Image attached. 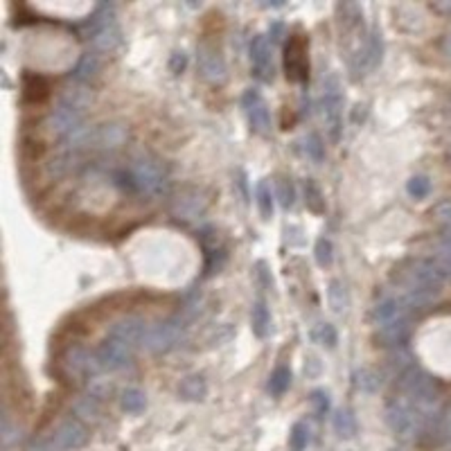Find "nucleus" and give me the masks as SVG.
<instances>
[{
	"mask_svg": "<svg viewBox=\"0 0 451 451\" xmlns=\"http://www.w3.org/2000/svg\"><path fill=\"white\" fill-rule=\"evenodd\" d=\"M390 280L402 289V298L407 300L411 309H420L431 305L433 300L440 296L445 275L443 269L433 264L431 260H404L399 262L390 273Z\"/></svg>",
	"mask_w": 451,
	"mask_h": 451,
	"instance_id": "nucleus-1",
	"label": "nucleus"
},
{
	"mask_svg": "<svg viewBox=\"0 0 451 451\" xmlns=\"http://www.w3.org/2000/svg\"><path fill=\"white\" fill-rule=\"evenodd\" d=\"M122 188H129L145 196H158L167 190V172L165 165L156 156L140 154L129 163V169L118 174Z\"/></svg>",
	"mask_w": 451,
	"mask_h": 451,
	"instance_id": "nucleus-2",
	"label": "nucleus"
},
{
	"mask_svg": "<svg viewBox=\"0 0 451 451\" xmlns=\"http://www.w3.org/2000/svg\"><path fill=\"white\" fill-rule=\"evenodd\" d=\"M88 39L100 52H113L122 43V30L113 5H100L88 20Z\"/></svg>",
	"mask_w": 451,
	"mask_h": 451,
	"instance_id": "nucleus-3",
	"label": "nucleus"
},
{
	"mask_svg": "<svg viewBox=\"0 0 451 451\" xmlns=\"http://www.w3.org/2000/svg\"><path fill=\"white\" fill-rule=\"evenodd\" d=\"M183 339H185L183 323L176 320V318H169V320L147 323L140 345L145 350L154 352V354H165V352L174 350L176 345H181Z\"/></svg>",
	"mask_w": 451,
	"mask_h": 451,
	"instance_id": "nucleus-4",
	"label": "nucleus"
},
{
	"mask_svg": "<svg viewBox=\"0 0 451 451\" xmlns=\"http://www.w3.org/2000/svg\"><path fill=\"white\" fill-rule=\"evenodd\" d=\"M323 120H325L327 133L332 138V143H339L341 131H343V90L339 79L330 75L325 82H323Z\"/></svg>",
	"mask_w": 451,
	"mask_h": 451,
	"instance_id": "nucleus-5",
	"label": "nucleus"
},
{
	"mask_svg": "<svg viewBox=\"0 0 451 451\" xmlns=\"http://www.w3.org/2000/svg\"><path fill=\"white\" fill-rule=\"evenodd\" d=\"M399 388L404 390V395L411 397L418 404L435 402L438 395H440V386H438V381L426 373V370H422L418 366H409L399 375Z\"/></svg>",
	"mask_w": 451,
	"mask_h": 451,
	"instance_id": "nucleus-6",
	"label": "nucleus"
},
{
	"mask_svg": "<svg viewBox=\"0 0 451 451\" xmlns=\"http://www.w3.org/2000/svg\"><path fill=\"white\" fill-rule=\"evenodd\" d=\"M386 424L397 438H413L422 429V413L413 409L409 402L392 399L386 407Z\"/></svg>",
	"mask_w": 451,
	"mask_h": 451,
	"instance_id": "nucleus-7",
	"label": "nucleus"
},
{
	"mask_svg": "<svg viewBox=\"0 0 451 451\" xmlns=\"http://www.w3.org/2000/svg\"><path fill=\"white\" fill-rule=\"evenodd\" d=\"M284 71L287 79L305 84L309 79V59H307V39L303 34H291L284 48Z\"/></svg>",
	"mask_w": 451,
	"mask_h": 451,
	"instance_id": "nucleus-8",
	"label": "nucleus"
},
{
	"mask_svg": "<svg viewBox=\"0 0 451 451\" xmlns=\"http://www.w3.org/2000/svg\"><path fill=\"white\" fill-rule=\"evenodd\" d=\"M196 61H199V71L203 75L205 82L210 84H224L228 77L226 59L219 48H215L212 43L203 41L199 45V54H196Z\"/></svg>",
	"mask_w": 451,
	"mask_h": 451,
	"instance_id": "nucleus-9",
	"label": "nucleus"
},
{
	"mask_svg": "<svg viewBox=\"0 0 451 451\" xmlns=\"http://www.w3.org/2000/svg\"><path fill=\"white\" fill-rule=\"evenodd\" d=\"M64 370L68 373V377L75 379H84L88 375H95L100 368L97 361V352H90L84 345H71L64 354Z\"/></svg>",
	"mask_w": 451,
	"mask_h": 451,
	"instance_id": "nucleus-10",
	"label": "nucleus"
},
{
	"mask_svg": "<svg viewBox=\"0 0 451 451\" xmlns=\"http://www.w3.org/2000/svg\"><path fill=\"white\" fill-rule=\"evenodd\" d=\"M208 199L201 190L196 188H183L174 199H172V215L183 222H196L205 215Z\"/></svg>",
	"mask_w": 451,
	"mask_h": 451,
	"instance_id": "nucleus-11",
	"label": "nucleus"
},
{
	"mask_svg": "<svg viewBox=\"0 0 451 451\" xmlns=\"http://www.w3.org/2000/svg\"><path fill=\"white\" fill-rule=\"evenodd\" d=\"M251 61H253V73L260 82H273L275 77V64H273V43L269 37L258 34L251 41Z\"/></svg>",
	"mask_w": 451,
	"mask_h": 451,
	"instance_id": "nucleus-12",
	"label": "nucleus"
},
{
	"mask_svg": "<svg viewBox=\"0 0 451 451\" xmlns=\"http://www.w3.org/2000/svg\"><path fill=\"white\" fill-rule=\"evenodd\" d=\"M381 56H384V37H381L379 28H373L370 34L363 41V48L359 50L354 59V73L356 75H366L370 71H375V68L381 64Z\"/></svg>",
	"mask_w": 451,
	"mask_h": 451,
	"instance_id": "nucleus-13",
	"label": "nucleus"
},
{
	"mask_svg": "<svg viewBox=\"0 0 451 451\" xmlns=\"http://www.w3.org/2000/svg\"><path fill=\"white\" fill-rule=\"evenodd\" d=\"M133 348L120 339H107L97 350V361L102 370H122L131 363Z\"/></svg>",
	"mask_w": 451,
	"mask_h": 451,
	"instance_id": "nucleus-14",
	"label": "nucleus"
},
{
	"mask_svg": "<svg viewBox=\"0 0 451 451\" xmlns=\"http://www.w3.org/2000/svg\"><path fill=\"white\" fill-rule=\"evenodd\" d=\"M241 104H244V111L248 115V122L253 126V131L269 133L271 131V113H269V104L264 102L260 90L248 88L244 92V97H241Z\"/></svg>",
	"mask_w": 451,
	"mask_h": 451,
	"instance_id": "nucleus-15",
	"label": "nucleus"
},
{
	"mask_svg": "<svg viewBox=\"0 0 451 451\" xmlns=\"http://www.w3.org/2000/svg\"><path fill=\"white\" fill-rule=\"evenodd\" d=\"M48 129L64 138L73 136L75 131L84 129V111H77L59 102V107L48 115Z\"/></svg>",
	"mask_w": 451,
	"mask_h": 451,
	"instance_id": "nucleus-16",
	"label": "nucleus"
},
{
	"mask_svg": "<svg viewBox=\"0 0 451 451\" xmlns=\"http://www.w3.org/2000/svg\"><path fill=\"white\" fill-rule=\"evenodd\" d=\"M50 440L56 451H73V449H79L86 445L88 431L79 420H66L56 426V431L52 433Z\"/></svg>",
	"mask_w": 451,
	"mask_h": 451,
	"instance_id": "nucleus-17",
	"label": "nucleus"
},
{
	"mask_svg": "<svg viewBox=\"0 0 451 451\" xmlns=\"http://www.w3.org/2000/svg\"><path fill=\"white\" fill-rule=\"evenodd\" d=\"M126 140V129L122 124H102L95 129H88V152L97 149V152H113V149L122 147Z\"/></svg>",
	"mask_w": 451,
	"mask_h": 451,
	"instance_id": "nucleus-18",
	"label": "nucleus"
},
{
	"mask_svg": "<svg viewBox=\"0 0 451 451\" xmlns=\"http://www.w3.org/2000/svg\"><path fill=\"white\" fill-rule=\"evenodd\" d=\"M409 334H411V318L404 316V318L388 320L384 325H377L375 339L379 345H384V348H399V345L407 343Z\"/></svg>",
	"mask_w": 451,
	"mask_h": 451,
	"instance_id": "nucleus-19",
	"label": "nucleus"
},
{
	"mask_svg": "<svg viewBox=\"0 0 451 451\" xmlns=\"http://www.w3.org/2000/svg\"><path fill=\"white\" fill-rule=\"evenodd\" d=\"M145 325L147 323L136 318V316H126L122 320H118L115 325H111L109 330V337L111 339H120L124 343H129L131 348H138L143 341V332H145Z\"/></svg>",
	"mask_w": 451,
	"mask_h": 451,
	"instance_id": "nucleus-20",
	"label": "nucleus"
},
{
	"mask_svg": "<svg viewBox=\"0 0 451 451\" xmlns=\"http://www.w3.org/2000/svg\"><path fill=\"white\" fill-rule=\"evenodd\" d=\"M48 95H50L48 79L37 75V73L23 75V100L30 102V104H41Z\"/></svg>",
	"mask_w": 451,
	"mask_h": 451,
	"instance_id": "nucleus-21",
	"label": "nucleus"
},
{
	"mask_svg": "<svg viewBox=\"0 0 451 451\" xmlns=\"http://www.w3.org/2000/svg\"><path fill=\"white\" fill-rule=\"evenodd\" d=\"M97 73H100V56L95 52H86V54H82V59H79V64L75 66L73 82L88 86L92 79L97 77Z\"/></svg>",
	"mask_w": 451,
	"mask_h": 451,
	"instance_id": "nucleus-22",
	"label": "nucleus"
},
{
	"mask_svg": "<svg viewBox=\"0 0 451 451\" xmlns=\"http://www.w3.org/2000/svg\"><path fill=\"white\" fill-rule=\"evenodd\" d=\"M92 100V92L88 90V86L84 84H68L61 92V104H66V107H73L77 111H86V107L90 104Z\"/></svg>",
	"mask_w": 451,
	"mask_h": 451,
	"instance_id": "nucleus-23",
	"label": "nucleus"
},
{
	"mask_svg": "<svg viewBox=\"0 0 451 451\" xmlns=\"http://www.w3.org/2000/svg\"><path fill=\"white\" fill-rule=\"evenodd\" d=\"M179 395L188 402H201L208 395V381L203 375H190L181 381L179 386Z\"/></svg>",
	"mask_w": 451,
	"mask_h": 451,
	"instance_id": "nucleus-24",
	"label": "nucleus"
},
{
	"mask_svg": "<svg viewBox=\"0 0 451 451\" xmlns=\"http://www.w3.org/2000/svg\"><path fill=\"white\" fill-rule=\"evenodd\" d=\"M251 323H253V334H255L258 339H264L267 334L271 332V314H269V307L267 303L260 298L255 305H253V311H251Z\"/></svg>",
	"mask_w": 451,
	"mask_h": 451,
	"instance_id": "nucleus-25",
	"label": "nucleus"
},
{
	"mask_svg": "<svg viewBox=\"0 0 451 451\" xmlns=\"http://www.w3.org/2000/svg\"><path fill=\"white\" fill-rule=\"evenodd\" d=\"M327 300H330L332 311H337V314H343V311L350 307L348 287H345L341 280H332L330 287H327Z\"/></svg>",
	"mask_w": 451,
	"mask_h": 451,
	"instance_id": "nucleus-26",
	"label": "nucleus"
},
{
	"mask_svg": "<svg viewBox=\"0 0 451 451\" xmlns=\"http://www.w3.org/2000/svg\"><path fill=\"white\" fill-rule=\"evenodd\" d=\"M337 14H339V23L343 30H352L356 25H361V18H363V9L354 3H341L337 5Z\"/></svg>",
	"mask_w": 451,
	"mask_h": 451,
	"instance_id": "nucleus-27",
	"label": "nucleus"
},
{
	"mask_svg": "<svg viewBox=\"0 0 451 451\" xmlns=\"http://www.w3.org/2000/svg\"><path fill=\"white\" fill-rule=\"evenodd\" d=\"M305 203L314 215H325V196H323L318 183L314 179L305 181Z\"/></svg>",
	"mask_w": 451,
	"mask_h": 451,
	"instance_id": "nucleus-28",
	"label": "nucleus"
},
{
	"mask_svg": "<svg viewBox=\"0 0 451 451\" xmlns=\"http://www.w3.org/2000/svg\"><path fill=\"white\" fill-rule=\"evenodd\" d=\"M120 407H122V411H126V413H143L145 407H147L145 392L138 390V388H126V390H122V395H120Z\"/></svg>",
	"mask_w": 451,
	"mask_h": 451,
	"instance_id": "nucleus-29",
	"label": "nucleus"
},
{
	"mask_svg": "<svg viewBox=\"0 0 451 451\" xmlns=\"http://www.w3.org/2000/svg\"><path fill=\"white\" fill-rule=\"evenodd\" d=\"M289 386H291V370H289V366H277L273 370L271 379H269L271 395H275V397L284 395V392L289 390Z\"/></svg>",
	"mask_w": 451,
	"mask_h": 451,
	"instance_id": "nucleus-30",
	"label": "nucleus"
},
{
	"mask_svg": "<svg viewBox=\"0 0 451 451\" xmlns=\"http://www.w3.org/2000/svg\"><path fill=\"white\" fill-rule=\"evenodd\" d=\"M255 196H258V208H260V215L264 222H269L273 217V192H271V185L267 181H260L258 188H255Z\"/></svg>",
	"mask_w": 451,
	"mask_h": 451,
	"instance_id": "nucleus-31",
	"label": "nucleus"
},
{
	"mask_svg": "<svg viewBox=\"0 0 451 451\" xmlns=\"http://www.w3.org/2000/svg\"><path fill=\"white\" fill-rule=\"evenodd\" d=\"M334 431H337L341 438H352L356 433V422H354L352 411L341 409L337 415H334Z\"/></svg>",
	"mask_w": 451,
	"mask_h": 451,
	"instance_id": "nucleus-32",
	"label": "nucleus"
},
{
	"mask_svg": "<svg viewBox=\"0 0 451 451\" xmlns=\"http://www.w3.org/2000/svg\"><path fill=\"white\" fill-rule=\"evenodd\" d=\"M275 196H277V201L282 203V208H291L294 205L296 190H294L291 179H287V176H277L275 179Z\"/></svg>",
	"mask_w": 451,
	"mask_h": 451,
	"instance_id": "nucleus-33",
	"label": "nucleus"
},
{
	"mask_svg": "<svg viewBox=\"0 0 451 451\" xmlns=\"http://www.w3.org/2000/svg\"><path fill=\"white\" fill-rule=\"evenodd\" d=\"M354 384H356V388H361L366 392H375L381 386V379H379V375L375 373V370L361 368V370H356V373H354Z\"/></svg>",
	"mask_w": 451,
	"mask_h": 451,
	"instance_id": "nucleus-34",
	"label": "nucleus"
},
{
	"mask_svg": "<svg viewBox=\"0 0 451 451\" xmlns=\"http://www.w3.org/2000/svg\"><path fill=\"white\" fill-rule=\"evenodd\" d=\"M305 154L314 160V163H323V160H325V145H323L318 133L305 136Z\"/></svg>",
	"mask_w": 451,
	"mask_h": 451,
	"instance_id": "nucleus-35",
	"label": "nucleus"
},
{
	"mask_svg": "<svg viewBox=\"0 0 451 451\" xmlns=\"http://www.w3.org/2000/svg\"><path fill=\"white\" fill-rule=\"evenodd\" d=\"M314 255H316L318 267H323V269L332 267V262H334V246H332V241H330L327 237H320V239L316 241Z\"/></svg>",
	"mask_w": 451,
	"mask_h": 451,
	"instance_id": "nucleus-36",
	"label": "nucleus"
},
{
	"mask_svg": "<svg viewBox=\"0 0 451 451\" xmlns=\"http://www.w3.org/2000/svg\"><path fill=\"white\" fill-rule=\"evenodd\" d=\"M75 413L82 420H97L100 415V402L95 397H84L75 404Z\"/></svg>",
	"mask_w": 451,
	"mask_h": 451,
	"instance_id": "nucleus-37",
	"label": "nucleus"
},
{
	"mask_svg": "<svg viewBox=\"0 0 451 451\" xmlns=\"http://www.w3.org/2000/svg\"><path fill=\"white\" fill-rule=\"evenodd\" d=\"M309 443V429H307V424L303 422H296L294 424V429L291 433H289V445H291L294 451H303Z\"/></svg>",
	"mask_w": 451,
	"mask_h": 451,
	"instance_id": "nucleus-38",
	"label": "nucleus"
},
{
	"mask_svg": "<svg viewBox=\"0 0 451 451\" xmlns=\"http://www.w3.org/2000/svg\"><path fill=\"white\" fill-rule=\"evenodd\" d=\"M407 192L413 196V199H424V196L431 192V183L426 176H413L407 183Z\"/></svg>",
	"mask_w": 451,
	"mask_h": 451,
	"instance_id": "nucleus-39",
	"label": "nucleus"
},
{
	"mask_svg": "<svg viewBox=\"0 0 451 451\" xmlns=\"http://www.w3.org/2000/svg\"><path fill=\"white\" fill-rule=\"evenodd\" d=\"M316 339L318 343H323L325 348H337V343H339V337H337V330H334L332 323H320L318 330H316Z\"/></svg>",
	"mask_w": 451,
	"mask_h": 451,
	"instance_id": "nucleus-40",
	"label": "nucleus"
},
{
	"mask_svg": "<svg viewBox=\"0 0 451 451\" xmlns=\"http://www.w3.org/2000/svg\"><path fill=\"white\" fill-rule=\"evenodd\" d=\"M18 429L14 426V422H11V418L5 413V418H3V445L9 447L14 440H18Z\"/></svg>",
	"mask_w": 451,
	"mask_h": 451,
	"instance_id": "nucleus-41",
	"label": "nucleus"
},
{
	"mask_svg": "<svg viewBox=\"0 0 451 451\" xmlns=\"http://www.w3.org/2000/svg\"><path fill=\"white\" fill-rule=\"evenodd\" d=\"M311 402H314L318 415H325L327 413V409H330V395H327L325 390H314V392H311Z\"/></svg>",
	"mask_w": 451,
	"mask_h": 451,
	"instance_id": "nucleus-42",
	"label": "nucleus"
},
{
	"mask_svg": "<svg viewBox=\"0 0 451 451\" xmlns=\"http://www.w3.org/2000/svg\"><path fill=\"white\" fill-rule=\"evenodd\" d=\"M23 154L30 160H37L43 154V143L41 140H23Z\"/></svg>",
	"mask_w": 451,
	"mask_h": 451,
	"instance_id": "nucleus-43",
	"label": "nucleus"
},
{
	"mask_svg": "<svg viewBox=\"0 0 451 451\" xmlns=\"http://www.w3.org/2000/svg\"><path fill=\"white\" fill-rule=\"evenodd\" d=\"M185 66H188V56H185V52H174L172 54V61H169V71L179 75L185 71Z\"/></svg>",
	"mask_w": 451,
	"mask_h": 451,
	"instance_id": "nucleus-44",
	"label": "nucleus"
},
{
	"mask_svg": "<svg viewBox=\"0 0 451 451\" xmlns=\"http://www.w3.org/2000/svg\"><path fill=\"white\" fill-rule=\"evenodd\" d=\"M440 435L445 438L447 443H451V404H449L447 411L443 413V418H440Z\"/></svg>",
	"mask_w": 451,
	"mask_h": 451,
	"instance_id": "nucleus-45",
	"label": "nucleus"
},
{
	"mask_svg": "<svg viewBox=\"0 0 451 451\" xmlns=\"http://www.w3.org/2000/svg\"><path fill=\"white\" fill-rule=\"evenodd\" d=\"M431 7L435 11H445V14H451V3H433Z\"/></svg>",
	"mask_w": 451,
	"mask_h": 451,
	"instance_id": "nucleus-46",
	"label": "nucleus"
},
{
	"mask_svg": "<svg viewBox=\"0 0 451 451\" xmlns=\"http://www.w3.org/2000/svg\"><path fill=\"white\" fill-rule=\"evenodd\" d=\"M445 52H447V54L451 56V34H449V37L445 39Z\"/></svg>",
	"mask_w": 451,
	"mask_h": 451,
	"instance_id": "nucleus-47",
	"label": "nucleus"
}]
</instances>
